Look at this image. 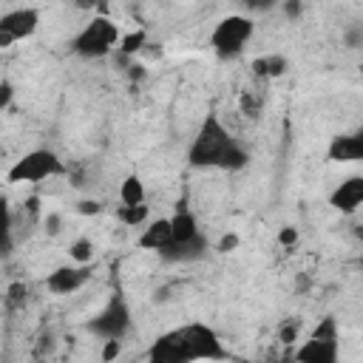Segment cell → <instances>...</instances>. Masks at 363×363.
<instances>
[{"label": "cell", "mask_w": 363, "mask_h": 363, "mask_svg": "<svg viewBox=\"0 0 363 363\" xmlns=\"http://www.w3.org/2000/svg\"><path fill=\"white\" fill-rule=\"evenodd\" d=\"M292 363H340V337L309 335L295 349Z\"/></svg>", "instance_id": "obj_8"}, {"label": "cell", "mask_w": 363, "mask_h": 363, "mask_svg": "<svg viewBox=\"0 0 363 363\" xmlns=\"http://www.w3.org/2000/svg\"><path fill=\"white\" fill-rule=\"evenodd\" d=\"M65 162L51 150V147H34L28 153H23L9 170H6V182L9 184H40L57 176H65Z\"/></svg>", "instance_id": "obj_4"}, {"label": "cell", "mask_w": 363, "mask_h": 363, "mask_svg": "<svg viewBox=\"0 0 363 363\" xmlns=\"http://www.w3.org/2000/svg\"><path fill=\"white\" fill-rule=\"evenodd\" d=\"M11 96H14V88H11V82H9V79H3V82H0V111H6V108H9Z\"/></svg>", "instance_id": "obj_24"}, {"label": "cell", "mask_w": 363, "mask_h": 363, "mask_svg": "<svg viewBox=\"0 0 363 363\" xmlns=\"http://www.w3.org/2000/svg\"><path fill=\"white\" fill-rule=\"evenodd\" d=\"M295 335H298V323H289V326L284 329V343H292Z\"/></svg>", "instance_id": "obj_26"}, {"label": "cell", "mask_w": 363, "mask_h": 363, "mask_svg": "<svg viewBox=\"0 0 363 363\" xmlns=\"http://www.w3.org/2000/svg\"><path fill=\"white\" fill-rule=\"evenodd\" d=\"M122 34L119 26L111 17H91L71 40V51L85 60H102L113 51H119Z\"/></svg>", "instance_id": "obj_3"}, {"label": "cell", "mask_w": 363, "mask_h": 363, "mask_svg": "<svg viewBox=\"0 0 363 363\" xmlns=\"http://www.w3.org/2000/svg\"><path fill=\"white\" fill-rule=\"evenodd\" d=\"M204 252H207V238L201 235V238H196L190 244H170L164 252H159V258L179 264V261H199Z\"/></svg>", "instance_id": "obj_14"}, {"label": "cell", "mask_w": 363, "mask_h": 363, "mask_svg": "<svg viewBox=\"0 0 363 363\" xmlns=\"http://www.w3.org/2000/svg\"><path fill=\"white\" fill-rule=\"evenodd\" d=\"M43 224H45V230H48L51 235H57V233H60V224H62V216H60V213H48V216L43 218Z\"/></svg>", "instance_id": "obj_25"}, {"label": "cell", "mask_w": 363, "mask_h": 363, "mask_svg": "<svg viewBox=\"0 0 363 363\" xmlns=\"http://www.w3.org/2000/svg\"><path fill=\"white\" fill-rule=\"evenodd\" d=\"M354 133H357V136H360V139H363V125H360V128H357V130H354Z\"/></svg>", "instance_id": "obj_29"}, {"label": "cell", "mask_w": 363, "mask_h": 363, "mask_svg": "<svg viewBox=\"0 0 363 363\" xmlns=\"http://www.w3.org/2000/svg\"><path fill=\"white\" fill-rule=\"evenodd\" d=\"M130 329V309L125 303L122 295H113L91 320H88V332L102 337V340H122L125 332Z\"/></svg>", "instance_id": "obj_6"}, {"label": "cell", "mask_w": 363, "mask_h": 363, "mask_svg": "<svg viewBox=\"0 0 363 363\" xmlns=\"http://www.w3.org/2000/svg\"><path fill=\"white\" fill-rule=\"evenodd\" d=\"M286 363H292V360H286Z\"/></svg>", "instance_id": "obj_30"}, {"label": "cell", "mask_w": 363, "mask_h": 363, "mask_svg": "<svg viewBox=\"0 0 363 363\" xmlns=\"http://www.w3.org/2000/svg\"><path fill=\"white\" fill-rule=\"evenodd\" d=\"M99 210H102V204L94 201V199H82V201L77 204V213H82V216H96Z\"/></svg>", "instance_id": "obj_23"}, {"label": "cell", "mask_w": 363, "mask_h": 363, "mask_svg": "<svg viewBox=\"0 0 363 363\" xmlns=\"http://www.w3.org/2000/svg\"><path fill=\"white\" fill-rule=\"evenodd\" d=\"M68 258H71V264H91L94 261V241L91 238H77L68 247Z\"/></svg>", "instance_id": "obj_19"}, {"label": "cell", "mask_w": 363, "mask_h": 363, "mask_svg": "<svg viewBox=\"0 0 363 363\" xmlns=\"http://www.w3.org/2000/svg\"><path fill=\"white\" fill-rule=\"evenodd\" d=\"M224 357L227 349L216 329H210L207 323H184L167 329L147 349V363H207Z\"/></svg>", "instance_id": "obj_1"}, {"label": "cell", "mask_w": 363, "mask_h": 363, "mask_svg": "<svg viewBox=\"0 0 363 363\" xmlns=\"http://www.w3.org/2000/svg\"><path fill=\"white\" fill-rule=\"evenodd\" d=\"M238 244H241V238H238L235 233H224V235L216 241V252H235Z\"/></svg>", "instance_id": "obj_22"}, {"label": "cell", "mask_w": 363, "mask_h": 363, "mask_svg": "<svg viewBox=\"0 0 363 363\" xmlns=\"http://www.w3.org/2000/svg\"><path fill=\"white\" fill-rule=\"evenodd\" d=\"M187 162L199 170H244L250 150L227 130L218 113H207L187 147Z\"/></svg>", "instance_id": "obj_2"}, {"label": "cell", "mask_w": 363, "mask_h": 363, "mask_svg": "<svg viewBox=\"0 0 363 363\" xmlns=\"http://www.w3.org/2000/svg\"><path fill=\"white\" fill-rule=\"evenodd\" d=\"M173 244V233H170V218H153L142 227L136 247L142 250H153V252H164Z\"/></svg>", "instance_id": "obj_11"}, {"label": "cell", "mask_w": 363, "mask_h": 363, "mask_svg": "<svg viewBox=\"0 0 363 363\" xmlns=\"http://www.w3.org/2000/svg\"><path fill=\"white\" fill-rule=\"evenodd\" d=\"M329 204L337 213H354L363 207V176H346L332 193H329Z\"/></svg>", "instance_id": "obj_10"}, {"label": "cell", "mask_w": 363, "mask_h": 363, "mask_svg": "<svg viewBox=\"0 0 363 363\" xmlns=\"http://www.w3.org/2000/svg\"><path fill=\"white\" fill-rule=\"evenodd\" d=\"M298 241H301L298 227H289V224H286V227L278 230V244H281V247H295Z\"/></svg>", "instance_id": "obj_21"}, {"label": "cell", "mask_w": 363, "mask_h": 363, "mask_svg": "<svg viewBox=\"0 0 363 363\" xmlns=\"http://www.w3.org/2000/svg\"><path fill=\"white\" fill-rule=\"evenodd\" d=\"M119 354H122V340H102V352H99L102 363H113Z\"/></svg>", "instance_id": "obj_20"}, {"label": "cell", "mask_w": 363, "mask_h": 363, "mask_svg": "<svg viewBox=\"0 0 363 363\" xmlns=\"http://www.w3.org/2000/svg\"><path fill=\"white\" fill-rule=\"evenodd\" d=\"M354 238H360V241H363V224H357V227H354Z\"/></svg>", "instance_id": "obj_27"}, {"label": "cell", "mask_w": 363, "mask_h": 363, "mask_svg": "<svg viewBox=\"0 0 363 363\" xmlns=\"http://www.w3.org/2000/svg\"><path fill=\"white\" fill-rule=\"evenodd\" d=\"M326 156L337 164H354V162H363V139L357 133H340L329 142L326 147Z\"/></svg>", "instance_id": "obj_12"}, {"label": "cell", "mask_w": 363, "mask_h": 363, "mask_svg": "<svg viewBox=\"0 0 363 363\" xmlns=\"http://www.w3.org/2000/svg\"><path fill=\"white\" fill-rule=\"evenodd\" d=\"M357 267H360V269H363V252H360V258H357Z\"/></svg>", "instance_id": "obj_28"}, {"label": "cell", "mask_w": 363, "mask_h": 363, "mask_svg": "<svg viewBox=\"0 0 363 363\" xmlns=\"http://www.w3.org/2000/svg\"><path fill=\"white\" fill-rule=\"evenodd\" d=\"M88 281H91V267L88 264H65V267H57L54 272H48L45 286L54 295H74Z\"/></svg>", "instance_id": "obj_9"}, {"label": "cell", "mask_w": 363, "mask_h": 363, "mask_svg": "<svg viewBox=\"0 0 363 363\" xmlns=\"http://www.w3.org/2000/svg\"><path fill=\"white\" fill-rule=\"evenodd\" d=\"M145 45H147V34H145V28H139V31H130V34L122 37V43H119V54L130 60V57L142 54Z\"/></svg>", "instance_id": "obj_18"}, {"label": "cell", "mask_w": 363, "mask_h": 363, "mask_svg": "<svg viewBox=\"0 0 363 363\" xmlns=\"http://www.w3.org/2000/svg\"><path fill=\"white\" fill-rule=\"evenodd\" d=\"M289 62L284 54H264V57H255L252 60V74L255 77H267V79H275L281 74H286Z\"/></svg>", "instance_id": "obj_16"}, {"label": "cell", "mask_w": 363, "mask_h": 363, "mask_svg": "<svg viewBox=\"0 0 363 363\" xmlns=\"http://www.w3.org/2000/svg\"><path fill=\"white\" fill-rule=\"evenodd\" d=\"M170 233H173V244H190L196 238H201V230H199V218L190 207L179 204L176 213L170 216Z\"/></svg>", "instance_id": "obj_13"}, {"label": "cell", "mask_w": 363, "mask_h": 363, "mask_svg": "<svg viewBox=\"0 0 363 363\" xmlns=\"http://www.w3.org/2000/svg\"><path fill=\"white\" fill-rule=\"evenodd\" d=\"M255 34V23L247 14H227L221 17L210 31V48L221 60H235L244 54L247 43Z\"/></svg>", "instance_id": "obj_5"}, {"label": "cell", "mask_w": 363, "mask_h": 363, "mask_svg": "<svg viewBox=\"0 0 363 363\" xmlns=\"http://www.w3.org/2000/svg\"><path fill=\"white\" fill-rule=\"evenodd\" d=\"M116 218H119L125 227H145L147 218H150V207H147V204H136V207L119 204V207H116Z\"/></svg>", "instance_id": "obj_17"}, {"label": "cell", "mask_w": 363, "mask_h": 363, "mask_svg": "<svg viewBox=\"0 0 363 363\" xmlns=\"http://www.w3.org/2000/svg\"><path fill=\"white\" fill-rule=\"evenodd\" d=\"M40 26V9L20 6L6 14H0V48H9L11 43L28 40Z\"/></svg>", "instance_id": "obj_7"}, {"label": "cell", "mask_w": 363, "mask_h": 363, "mask_svg": "<svg viewBox=\"0 0 363 363\" xmlns=\"http://www.w3.org/2000/svg\"><path fill=\"white\" fill-rule=\"evenodd\" d=\"M145 199H147V190H145L142 176H136V173L125 176L122 184H119V204L136 207V204H145Z\"/></svg>", "instance_id": "obj_15"}]
</instances>
